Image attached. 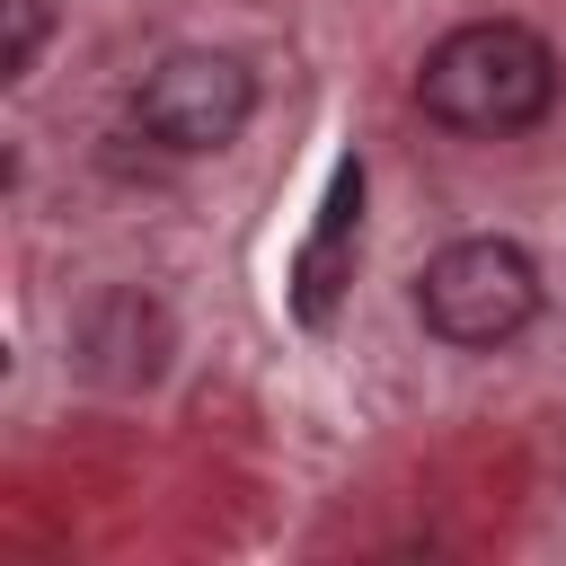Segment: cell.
I'll list each match as a JSON object with an SVG mask.
<instances>
[{
  "label": "cell",
  "mask_w": 566,
  "mask_h": 566,
  "mask_svg": "<svg viewBox=\"0 0 566 566\" xmlns=\"http://www.w3.org/2000/svg\"><path fill=\"white\" fill-rule=\"evenodd\" d=\"M354 221H363V168L345 159L336 168V186H327V212H318V239L301 248V292H292V310L310 318V327H327V310H336V265H345V239H354Z\"/></svg>",
  "instance_id": "5b68a950"
},
{
  "label": "cell",
  "mask_w": 566,
  "mask_h": 566,
  "mask_svg": "<svg viewBox=\"0 0 566 566\" xmlns=\"http://www.w3.org/2000/svg\"><path fill=\"white\" fill-rule=\"evenodd\" d=\"M416 318L460 345V354H495L539 318V265L522 239H451L424 256L416 274Z\"/></svg>",
  "instance_id": "7a4b0ae2"
},
{
  "label": "cell",
  "mask_w": 566,
  "mask_h": 566,
  "mask_svg": "<svg viewBox=\"0 0 566 566\" xmlns=\"http://www.w3.org/2000/svg\"><path fill=\"white\" fill-rule=\"evenodd\" d=\"M0 18H9V44H0V80L18 88V80L35 71V53H44V35H53V9H44V0H0Z\"/></svg>",
  "instance_id": "8992f818"
},
{
  "label": "cell",
  "mask_w": 566,
  "mask_h": 566,
  "mask_svg": "<svg viewBox=\"0 0 566 566\" xmlns=\"http://www.w3.org/2000/svg\"><path fill=\"white\" fill-rule=\"evenodd\" d=\"M80 363L106 380V389H142V380H159V363H168V310L150 301V292H106V301H88V318H80Z\"/></svg>",
  "instance_id": "277c9868"
},
{
  "label": "cell",
  "mask_w": 566,
  "mask_h": 566,
  "mask_svg": "<svg viewBox=\"0 0 566 566\" xmlns=\"http://www.w3.org/2000/svg\"><path fill=\"white\" fill-rule=\"evenodd\" d=\"M416 106L442 133L513 142V133L548 124V106H557V44L539 27H522V18H469L424 53Z\"/></svg>",
  "instance_id": "6da1fadb"
},
{
  "label": "cell",
  "mask_w": 566,
  "mask_h": 566,
  "mask_svg": "<svg viewBox=\"0 0 566 566\" xmlns=\"http://www.w3.org/2000/svg\"><path fill=\"white\" fill-rule=\"evenodd\" d=\"M256 115V71L221 44H177L142 71L133 88V124L168 150V159H203V150H230Z\"/></svg>",
  "instance_id": "3957f363"
}]
</instances>
